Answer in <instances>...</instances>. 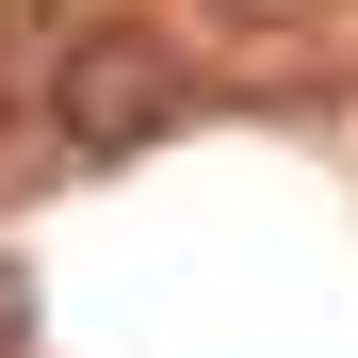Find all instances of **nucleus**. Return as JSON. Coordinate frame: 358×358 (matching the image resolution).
<instances>
[{"mask_svg": "<svg viewBox=\"0 0 358 358\" xmlns=\"http://www.w3.org/2000/svg\"><path fill=\"white\" fill-rule=\"evenodd\" d=\"M33 98H49V147H66V163H147L179 114H196V49L147 33V17H82Z\"/></svg>", "mask_w": 358, "mask_h": 358, "instance_id": "nucleus-1", "label": "nucleus"}, {"mask_svg": "<svg viewBox=\"0 0 358 358\" xmlns=\"http://www.w3.org/2000/svg\"><path fill=\"white\" fill-rule=\"evenodd\" d=\"M66 0H0V82H49V66H66Z\"/></svg>", "mask_w": 358, "mask_h": 358, "instance_id": "nucleus-2", "label": "nucleus"}, {"mask_svg": "<svg viewBox=\"0 0 358 358\" xmlns=\"http://www.w3.org/2000/svg\"><path fill=\"white\" fill-rule=\"evenodd\" d=\"M212 17H228V33H326L342 0H212Z\"/></svg>", "mask_w": 358, "mask_h": 358, "instance_id": "nucleus-3", "label": "nucleus"}, {"mask_svg": "<svg viewBox=\"0 0 358 358\" xmlns=\"http://www.w3.org/2000/svg\"><path fill=\"white\" fill-rule=\"evenodd\" d=\"M0 358H33V277L0 261Z\"/></svg>", "mask_w": 358, "mask_h": 358, "instance_id": "nucleus-4", "label": "nucleus"}]
</instances>
